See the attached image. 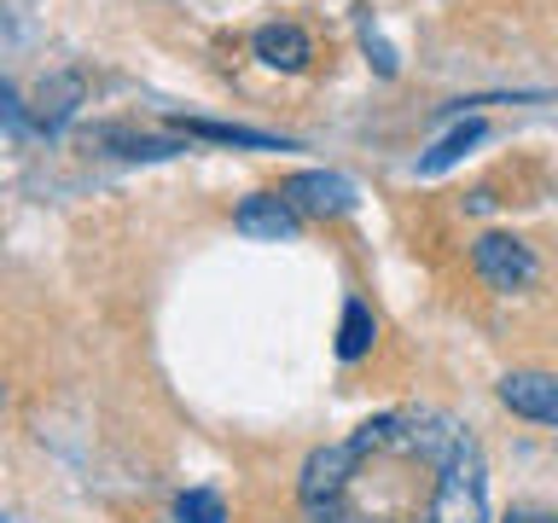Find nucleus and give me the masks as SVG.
<instances>
[{"mask_svg": "<svg viewBox=\"0 0 558 523\" xmlns=\"http://www.w3.org/2000/svg\"><path fill=\"white\" fill-rule=\"evenodd\" d=\"M296 500L308 523H488V465L453 413L390 408L308 453Z\"/></svg>", "mask_w": 558, "mask_h": 523, "instance_id": "obj_1", "label": "nucleus"}, {"mask_svg": "<svg viewBox=\"0 0 558 523\" xmlns=\"http://www.w3.org/2000/svg\"><path fill=\"white\" fill-rule=\"evenodd\" d=\"M471 268H477L495 291H523V285H535L541 262H535L530 244L512 239V233H483L471 244Z\"/></svg>", "mask_w": 558, "mask_h": 523, "instance_id": "obj_2", "label": "nucleus"}, {"mask_svg": "<svg viewBox=\"0 0 558 523\" xmlns=\"http://www.w3.org/2000/svg\"><path fill=\"white\" fill-rule=\"evenodd\" d=\"M279 198H291L296 216H349L355 209V186L331 169H303L279 186Z\"/></svg>", "mask_w": 558, "mask_h": 523, "instance_id": "obj_3", "label": "nucleus"}, {"mask_svg": "<svg viewBox=\"0 0 558 523\" xmlns=\"http://www.w3.org/2000/svg\"><path fill=\"white\" fill-rule=\"evenodd\" d=\"M495 396H500V408H512L518 418L558 425V378L553 373H506Z\"/></svg>", "mask_w": 558, "mask_h": 523, "instance_id": "obj_4", "label": "nucleus"}, {"mask_svg": "<svg viewBox=\"0 0 558 523\" xmlns=\"http://www.w3.org/2000/svg\"><path fill=\"white\" fill-rule=\"evenodd\" d=\"M233 227L244 239H291L303 216H296L291 198H279V192H251L239 209H233Z\"/></svg>", "mask_w": 558, "mask_h": 523, "instance_id": "obj_5", "label": "nucleus"}, {"mask_svg": "<svg viewBox=\"0 0 558 523\" xmlns=\"http://www.w3.org/2000/svg\"><path fill=\"white\" fill-rule=\"evenodd\" d=\"M251 47H256V59L268 70H303L314 59V41L296 24H262Z\"/></svg>", "mask_w": 558, "mask_h": 523, "instance_id": "obj_6", "label": "nucleus"}, {"mask_svg": "<svg viewBox=\"0 0 558 523\" xmlns=\"http://www.w3.org/2000/svg\"><path fill=\"white\" fill-rule=\"evenodd\" d=\"M373 338H378L373 308H366L361 296H349V303H343V326H338V355L343 361H361L366 349H373Z\"/></svg>", "mask_w": 558, "mask_h": 523, "instance_id": "obj_7", "label": "nucleus"}, {"mask_svg": "<svg viewBox=\"0 0 558 523\" xmlns=\"http://www.w3.org/2000/svg\"><path fill=\"white\" fill-rule=\"evenodd\" d=\"M186 134L198 139H221V146H256V151H286V139L274 134H256V129H239V122H198V117H181Z\"/></svg>", "mask_w": 558, "mask_h": 523, "instance_id": "obj_8", "label": "nucleus"}, {"mask_svg": "<svg viewBox=\"0 0 558 523\" xmlns=\"http://www.w3.org/2000/svg\"><path fill=\"white\" fill-rule=\"evenodd\" d=\"M99 146H111L117 157H174L181 146L174 139H157V134H134V129H99L94 134Z\"/></svg>", "mask_w": 558, "mask_h": 523, "instance_id": "obj_9", "label": "nucleus"}, {"mask_svg": "<svg viewBox=\"0 0 558 523\" xmlns=\"http://www.w3.org/2000/svg\"><path fill=\"white\" fill-rule=\"evenodd\" d=\"M76 99H82V82L76 76H59L52 87H41V105H35V122L41 129H59V122L76 111Z\"/></svg>", "mask_w": 558, "mask_h": 523, "instance_id": "obj_10", "label": "nucleus"}, {"mask_svg": "<svg viewBox=\"0 0 558 523\" xmlns=\"http://www.w3.org/2000/svg\"><path fill=\"white\" fill-rule=\"evenodd\" d=\"M483 134H488V122H483V117H471V122H460V129H453V134H448V139H442V146H436L430 157H418V169H425V174H436V169H448L453 157H460L465 146H477Z\"/></svg>", "mask_w": 558, "mask_h": 523, "instance_id": "obj_11", "label": "nucleus"}, {"mask_svg": "<svg viewBox=\"0 0 558 523\" xmlns=\"http://www.w3.org/2000/svg\"><path fill=\"white\" fill-rule=\"evenodd\" d=\"M174 523H227V500L216 488H186L174 500Z\"/></svg>", "mask_w": 558, "mask_h": 523, "instance_id": "obj_12", "label": "nucleus"}, {"mask_svg": "<svg viewBox=\"0 0 558 523\" xmlns=\"http://www.w3.org/2000/svg\"><path fill=\"white\" fill-rule=\"evenodd\" d=\"M506 523H558V518H553V512H512Z\"/></svg>", "mask_w": 558, "mask_h": 523, "instance_id": "obj_13", "label": "nucleus"}]
</instances>
